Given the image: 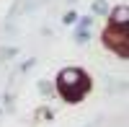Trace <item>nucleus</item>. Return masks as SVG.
<instances>
[{"label":"nucleus","mask_w":129,"mask_h":127,"mask_svg":"<svg viewBox=\"0 0 129 127\" xmlns=\"http://www.w3.org/2000/svg\"><path fill=\"white\" fill-rule=\"evenodd\" d=\"M0 117H3V107H0Z\"/></svg>","instance_id":"obj_11"},{"label":"nucleus","mask_w":129,"mask_h":127,"mask_svg":"<svg viewBox=\"0 0 129 127\" xmlns=\"http://www.w3.org/2000/svg\"><path fill=\"white\" fill-rule=\"evenodd\" d=\"M36 117L44 119V122H52V119H54V109H52V107H39L36 109Z\"/></svg>","instance_id":"obj_9"},{"label":"nucleus","mask_w":129,"mask_h":127,"mask_svg":"<svg viewBox=\"0 0 129 127\" xmlns=\"http://www.w3.org/2000/svg\"><path fill=\"white\" fill-rule=\"evenodd\" d=\"M18 57V47H0V62H10Z\"/></svg>","instance_id":"obj_7"},{"label":"nucleus","mask_w":129,"mask_h":127,"mask_svg":"<svg viewBox=\"0 0 129 127\" xmlns=\"http://www.w3.org/2000/svg\"><path fill=\"white\" fill-rule=\"evenodd\" d=\"M101 41H103V47L109 52H114L116 57L129 60V24L126 26H109L106 24L103 34H101Z\"/></svg>","instance_id":"obj_2"},{"label":"nucleus","mask_w":129,"mask_h":127,"mask_svg":"<svg viewBox=\"0 0 129 127\" xmlns=\"http://www.w3.org/2000/svg\"><path fill=\"white\" fill-rule=\"evenodd\" d=\"M54 83V96L67 104V107H78L93 91V75L80 65H64L57 70V75L52 78Z\"/></svg>","instance_id":"obj_1"},{"label":"nucleus","mask_w":129,"mask_h":127,"mask_svg":"<svg viewBox=\"0 0 129 127\" xmlns=\"http://www.w3.org/2000/svg\"><path fill=\"white\" fill-rule=\"evenodd\" d=\"M90 13L95 18H106L111 13V3L109 0H90Z\"/></svg>","instance_id":"obj_3"},{"label":"nucleus","mask_w":129,"mask_h":127,"mask_svg":"<svg viewBox=\"0 0 129 127\" xmlns=\"http://www.w3.org/2000/svg\"><path fill=\"white\" fill-rule=\"evenodd\" d=\"M78 18H80V13H78V10H75V8H70V10H64V13H62V18H59V24L62 26H75V24H78Z\"/></svg>","instance_id":"obj_6"},{"label":"nucleus","mask_w":129,"mask_h":127,"mask_svg":"<svg viewBox=\"0 0 129 127\" xmlns=\"http://www.w3.org/2000/svg\"><path fill=\"white\" fill-rule=\"evenodd\" d=\"M78 29H93L95 26V16L93 13H85V16H80L78 18V24H75Z\"/></svg>","instance_id":"obj_8"},{"label":"nucleus","mask_w":129,"mask_h":127,"mask_svg":"<svg viewBox=\"0 0 129 127\" xmlns=\"http://www.w3.org/2000/svg\"><path fill=\"white\" fill-rule=\"evenodd\" d=\"M90 39H93V29H78V26H72V41L78 47H85Z\"/></svg>","instance_id":"obj_5"},{"label":"nucleus","mask_w":129,"mask_h":127,"mask_svg":"<svg viewBox=\"0 0 129 127\" xmlns=\"http://www.w3.org/2000/svg\"><path fill=\"white\" fill-rule=\"evenodd\" d=\"M36 91H39L41 99H57L54 96V83H52L49 78H39L36 80Z\"/></svg>","instance_id":"obj_4"},{"label":"nucleus","mask_w":129,"mask_h":127,"mask_svg":"<svg viewBox=\"0 0 129 127\" xmlns=\"http://www.w3.org/2000/svg\"><path fill=\"white\" fill-rule=\"evenodd\" d=\"M34 65H36V57H28V60H23L18 65V73H28V70H34Z\"/></svg>","instance_id":"obj_10"}]
</instances>
